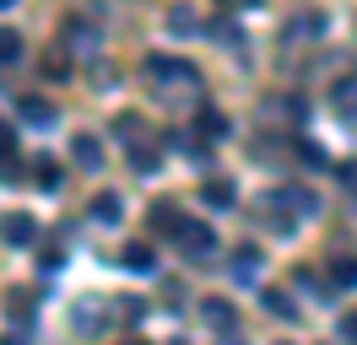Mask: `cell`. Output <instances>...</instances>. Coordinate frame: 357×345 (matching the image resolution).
<instances>
[{
  "instance_id": "cell-1",
  "label": "cell",
  "mask_w": 357,
  "mask_h": 345,
  "mask_svg": "<svg viewBox=\"0 0 357 345\" xmlns=\"http://www.w3.org/2000/svg\"><path fill=\"white\" fill-rule=\"evenodd\" d=\"M174 243H178V248H184L190 259H206L211 248H217L211 227H206V221H184V216H178V227H174Z\"/></svg>"
},
{
  "instance_id": "cell-2",
  "label": "cell",
  "mask_w": 357,
  "mask_h": 345,
  "mask_svg": "<svg viewBox=\"0 0 357 345\" xmlns=\"http://www.w3.org/2000/svg\"><path fill=\"white\" fill-rule=\"evenodd\" d=\"M0 237H6V243H11V248H27V243H33V216H6V221H0Z\"/></svg>"
},
{
  "instance_id": "cell-3",
  "label": "cell",
  "mask_w": 357,
  "mask_h": 345,
  "mask_svg": "<svg viewBox=\"0 0 357 345\" xmlns=\"http://www.w3.org/2000/svg\"><path fill=\"white\" fill-rule=\"evenodd\" d=\"M119 264H125L130 275H152V270H157V259H152V243H130V248L119 254Z\"/></svg>"
},
{
  "instance_id": "cell-4",
  "label": "cell",
  "mask_w": 357,
  "mask_h": 345,
  "mask_svg": "<svg viewBox=\"0 0 357 345\" xmlns=\"http://www.w3.org/2000/svg\"><path fill=\"white\" fill-rule=\"evenodd\" d=\"M70 157H76V168H87V172L103 168V146H98L92 135H76V141H70Z\"/></svg>"
},
{
  "instance_id": "cell-5",
  "label": "cell",
  "mask_w": 357,
  "mask_h": 345,
  "mask_svg": "<svg viewBox=\"0 0 357 345\" xmlns=\"http://www.w3.org/2000/svg\"><path fill=\"white\" fill-rule=\"evenodd\" d=\"M33 184H38L44 194H54L60 184H66V178H60V162H49V157H33Z\"/></svg>"
},
{
  "instance_id": "cell-6",
  "label": "cell",
  "mask_w": 357,
  "mask_h": 345,
  "mask_svg": "<svg viewBox=\"0 0 357 345\" xmlns=\"http://www.w3.org/2000/svg\"><path fill=\"white\" fill-rule=\"evenodd\" d=\"M17 113L27 125H54V103H44V97H17Z\"/></svg>"
},
{
  "instance_id": "cell-7",
  "label": "cell",
  "mask_w": 357,
  "mask_h": 345,
  "mask_svg": "<svg viewBox=\"0 0 357 345\" xmlns=\"http://www.w3.org/2000/svg\"><path fill=\"white\" fill-rule=\"evenodd\" d=\"M119 211H125V205H119V194H114V189H98V194H92V216H98L103 227H114Z\"/></svg>"
},
{
  "instance_id": "cell-8",
  "label": "cell",
  "mask_w": 357,
  "mask_h": 345,
  "mask_svg": "<svg viewBox=\"0 0 357 345\" xmlns=\"http://www.w3.org/2000/svg\"><path fill=\"white\" fill-rule=\"evenodd\" d=\"M66 43H70V54H92V43H98V33H92L87 22H66Z\"/></svg>"
},
{
  "instance_id": "cell-9",
  "label": "cell",
  "mask_w": 357,
  "mask_h": 345,
  "mask_svg": "<svg viewBox=\"0 0 357 345\" xmlns=\"http://www.w3.org/2000/svg\"><path fill=\"white\" fill-rule=\"evenodd\" d=\"M319 33H325V17H319V11H314V17H292L287 22V43L292 38H319Z\"/></svg>"
},
{
  "instance_id": "cell-10",
  "label": "cell",
  "mask_w": 357,
  "mask_h": 345,
  "mask_svg": "<svg viewBox=\"0 0 357 345\" xmlns=\"http://www.w3.org/2000/svg\"><path fill=\"white\" fill-rule=\"evenodd\" d=\"M114 129H119V141H125V146H141V141H146V125H141L135 113H119V119H114Z\"/></svg>"
},
{
  "instance_id": "cell-11",
  "label": "cell",
  "mask_w": 357,
  "mask_h": 345,
  "mask_svg": "<svg viewBox=\"0 0 357 345\" xmlns=\"http://www.w3.org/2000/svg\"><path fill=\"white\" fill-rule=\"evenodd\" d=\"M266 313H271V319H298V307H292V297H287V291H276V286H271V291H266Z\"/></svg>"
},
{
  "instance_id": "cell-12",
  "label": "cell",
  "mask_w": 357,
  "mask_h": 345,
  "mask_svg": "<svg viewBox=\"0 0 357 345\" xmlns=\"http://www.w3.org/2000/svg\"><path fill=\"white\" fill-rule=\"evenodd\" d=\"M331 275H335V286H357V254H335Z\"/></svg>"
},
{
  "instance_id": "cell-13",
  "label": "cell",
  "mask_w": 357,
  "mask_h": 345,
  "mask_svg": "<svg viewBox=\"0 0 357 345\" xmlns=\"http://www.w3.org/2000/svg\"><path fill=\"white\" fill-rule=\"evenodd\" d=\"M201 135H206V141H222V135H227V113H217V108H201Z\"/></svg>"
},
{
  "instance_id": "cell-14",
  "label": "cell",
  "mask_w": 357,
  "mask_h": 345,
  "mask_svg": "<svg viewBox=\"0 0 357 345\" xmlns=\"http://www.w3.org/2000/svg\"><path fill=\"white\" fill-rule=\"evenodd\" d=\"M335 113H341V119H357V81L335 86Z\"/></svg>"
},
{
  "instance_id": "cell-15",
  "label": "cell",
  "mask_w": 357,
  "mask_h": 345,
  "mask_svg": "<svg viewBox=\"0 0 357 345\" xmlns=\"http://www.w3.org/2000/svg\"><path fill=\"white\" fill-rule=\"evenodd\" d=\"M206 307V323H217V329H233V307H227L222 297H211V302H201Z\"/></svg>"
},
{
  "instance_id": "cell-16",
  "label": "cell",
  "mask_w": 357,
  "mask_h": 345,
  "mask_svg": "<svg viewBox=\"0 0 357 345\" xmlns=\"http://www.w3.org/2000/svg\"><path fill=\"white\" fill-rule=\"evenodd\" d=\"M17 60H22V38L11 27H0V65H17Z\"/></svg>"
},
{
  "instance_id": "cell-17",
  "label": "cell",
  "mask_w": 357,
  "mask_h": 345,
  "mask_svg": "<svg viewBox=\"0 0 357 345\" xmlns=\"http://www.w3.org/2000/svg\"><path fill=\"white\" fill-rule=\"evenodd\" d=\"M157 162H162V157H157V146H146V141H141V146H130V168L157 172Z\"/></svg>"
},
{
  "instance_id": "cell-18",
  "label": "cell",
  "mask_w": 357,
  "mask_h": 345,
  "mask_svg": "<svg viewBox=\"0 0 357 345\" xmlns=\"http://www.w3.org/2000/svg\"><path fill=\"white\" fill-rule=\"evenodd\" d=\"M255 264H260V254H255V248H238V254H233V275L249 280V275H255Z\"/></svg>"
},
{
  "instance_id": "cell-19",
  "label": "cell",
  "mask_w": 357,
  "mask_h": 345,
  "mask_svg": "<svg viewBox=\"0 0 357 345\" xmlns=\"http://www.w3.org/2000/svg\"><path fill=\"white\" fill-rule=\"evenodd\" d=\"M206 205H222V211H227V205H233V184H206Z\"/></svg>"
},
{
  "instance_id": "cell-20",
  "label": "cell",
  "mask_w": 357,
  "mask_h": 345,
  "mask_svg": "<svg viewBox=\"0 0 357 345\" xmlns=\"http://www.w3.org/2000/svg\"><path fill=\"white\" fill-rule=\"evenodd\" d=\"M168 27H174V33H190V27H195V17H190V11H174V17H168Z\"/></svg>"
},
{
  "instance_id": "cell-21",
  "label": "cell",
  "mask_w": 357,
  "mask_h": 345,
  "mask_svg": "<svg viewBox=\"0 0 357 345\" xmlns=\"http://www.w3.org/2000/svg\"><path fill=\"white\" fill-rule=\"evenodd\" d=\"M0 151H6V157L17 151V129H11V125H0Z\"/></svg>"
},
{
  "instance_id": "cell-22",
  "label": "cell",
  "mask_w": 357,
  "mask_h": 345,
  "mask_svg": "<svg viewBox=\"0 0 357 345\" xmlns=\"http://www.w3.org/2000/svg\"><path fill=\"white\" fill-rule=\"evenodd\" d=\"M298 151H303V162H314V168H325V151H319V146H309V141H303Z\"/></svg>"
},
{
  "instance_id": "cell-23",
  "label": "cell",
  "mask_w": 357,
  "mask_h": 345,
  "mask_svg": "<svg viewBox=\"0 0 357 345\" xmlns=\"http://www.w3.org/2000/svg\"><path fill=\"white\" fill-rule=\"evenodd\" d=\"M341 184H347V189L357 194V162H341Z\"/></svg>"
},
{
  "instance_id": "cell-24",
  "label": "cell",
  "mask_w": 357,
  "mask_h": 345,
  "mask_svg": "<svg viewBox=\"0 0 357 345\" xmlns=\"http://www.w3.org/2000/svg\"><path fill=\"white\" fill-rule=\"evenodd\" d=\"M0 345H27V335H0Z\"/></svg>"
}]
</instances>
